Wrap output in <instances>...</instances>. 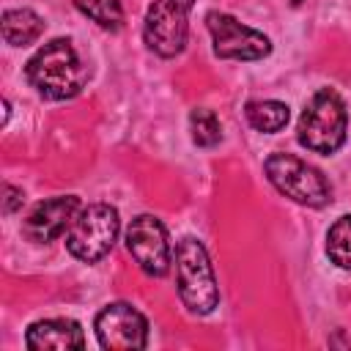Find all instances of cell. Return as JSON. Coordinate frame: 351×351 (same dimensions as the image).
<instances>
[{
  "label": "cell",
  "mask_w": 351,
  "mask_h": 351,
  "mask_svg": "<svg viewBox=\"0 0 351 351\" xmlns=\"http://www.w3.org/2000/svg\"><path fill=\"white\" fill-rule=\"evenodd\" d=\"M326 255L335 266L351 271V214H343L332 222L326 233Z\"/></svg>",
  "instance_id": "14"
},
{
  "label": "cell",
  "mask_w": 351,
  "mask_h": 351,
  "mask_svg": "<svg viewBox=\"0 0 351 351\" xmlns=\"http://www.w3.org/2000/svg\"><path fill=\"white\" fill-rule=\"evenodd\" d=\"M25 74H27L30 88H36V93L49 99V101L74 99L90 77L88 66L80 60V55H77V49L69 38L47 41L27 60Z\"/></svg>",
  "instance_id": "1"
},
{
  "label": "cell",
  "mask_w": 351,
  "mask_h": 351,
  "mask_svg": "<svg viewBox=\"0 0 351 351\" xmlns=\"http://www.w3.org/2000/svg\"><path fill=\"white\" fill-rule=\"evenodd\" d=\"M263 170L271 186L299 206L324 208L326 203H332V186L324 178V173L293 154H285V151L271 154L263 162Z\"/></svg>",
  "instance_id": "4"
},
{
  "label": "cell",
  "mask_w": 351,
  "mask_h": 351,
  "mask_svg": "<svg viewBox=\"0 0 351 351\" xmlns=\"http://www.w3.org/2000/svg\"><path fill=\"white\" fill-rule=\"evenodd\" d=\"M176 285L184 307L192 315H208L219 304V288L203 241L184 236L176 244Z\"/></svg>",
  "instance_id": "3"
},
{
  "label": "cell",
  "mask_w": 351,
  "mask_h": 351,
  "mask_svg": "<svg viewBox=\"0 0 351 351\" xmlns=\"http://www.w3.org/2000/svg\"><path fill=\"white\" fill-rule=\"evenodd\" d=\"M80 208H82V203H80L77 195H58V197L41 200L25 217L22 233L33 244H49V241L60 239L71 228V222L80 214Z\"/></svg>",
  "instance_id": "10"
},
{
  "label": "cell",
  "mask_w": 351,
  "mask_h": 351,
  "mask_svg": "<svg viewBox=\"0 0 351 351\" xmlns=\"http://www.w3.org/2000/svg\"><path fill=\"white\" fill-rule=\"evenodd\" d=\"M291 5H302V0H291Z\"/></svg>",
  "instance_id": "19"
},
{
  "label": "cell",
  "mask_w": 351,
  "mask_h": 351,
  "mask_svg": "<svg viewBox=\"0 0 351 351\" xmlns=\"http://www.w3.org/2000/svg\"><path fill=\"white\" fill-rule=\"evenodd\" d=\"M206 27L214 41V55L219 60H261L271 52V38L255 27L241 25L225 11H208Z\"/></svg>",
  "instance_id": "7"
},
{
  "label": "cell",
  "mask_w": 351,
  "mask_h": 351,
  "mask_svg": "<svg viewBox=\"0 0 351 351\" xmlns=\"http://www.w3.org/2000/svg\"><path fill=\"white\" fill-rule=\"evenodd\" d=\"M189 132H192V143L197 148H214L222 140V126L219 118L214 115V110L208 107H195L189 112Z\"/></svg>",
  "instance_id": "15"
},
{
  "label": "cell",
  "mask_w": 351,
  "mask_h": 351,
  "mask_svg": "<svg viewBox=\"0 0 351 351\" xmlns=\"http://www.w3.org/2000/svg\"><path fill=\"white\" fill-rule=\"evenodd\" d=\"M118 230H121L118 208H112L110 203L82 206L71 228L66 230V250L82 263H96L112 250Z\"/></svg>",
  "instance_id": "5"
},
{
  "label": "cell",
  "mask_w": 351,
  "mask_h": 351,
  "mask_svg": "<svg viewBox=\"0 0 351 351\" xmlns=\"http://www.w3.org/2000/svg\"><path fill=\"white\" fill-rule=\"evenodd\" d=\"M96 340L107 351H140L148 346V321L129 302H112L96 313Z\"/></svg>",
  "instance_id": "8"
},
{
  "label": "cell",
  "mask_w": 351,
  "mask_h": 351,
  "mask_svg": "<svg viewBox=\"0 0 351 351\" xmlns=\"http://www.w3.org/2000/svg\"><path fill=\"white\" fill-rule=\"evenodd\" d=\"M74 8L104 30H121L123 25L121 0H74Z\"/></svg>",
  "instance_id": "16"
},
{
  "label": "cell",
  "mask_w": 351,
  "mask_h": 351,
  "mask_svg": "<svg viewBox=\"0 0 351 351\" xmlns=\"http://www.w3.org/2000/svg\"><path fill=\"white\" fill-rule=\"evenodd\" d=\"M8 115H11V104H8V99H3V126L8 123Z\"/></svg>",
  "instance_id": "18"
},
{
  "label": "cell",
  "mask_w": 351,
  "mask_h": 351,
  "mask_svg": "<svg viewBox=\"0 0 351 351\" xmlns=\"http://www.w3.org/2000/svg\"><path fill=\"white\" fill-rule=\"evenodd\" d=\"M126 250L148 277H165L173 263L165 225L154 214H140L126 228Z\"/></svg>",
  "instance_id": "9"
},
{
  "label": "cell",
  "mask_w": 351,
  "mask_h": 351,
  "mask_svg": "<svg viewBox=\"0 0 351 351\" xmlns=\"http://www.w3.org/2000/svg\"><path fill=\"white\" fill-rule=\"evenodd\" d=\"M3 211L5 214H14L16 208H22V203H25V192L22 189H16V186H11V184H5L3 186Z\"/></svg>",
  "instance_id": "17"
},
{
  "label": "cell",
  "mask_w": 351,
  "mask_h": 351,
  "mask_svg": "<svg viewBox=\"0 0 351 351\" xmlns=\"http://www.w3.org/2000/svg\"><path fill=\"white\" fill-rule=\"evenodd\" d=\"M0 30H3L5 44H11V47H27V44H33V41L41 38L44 19L33 8H8V11H3Z\"/></svg>",
  "instance_id": "12"
},
{
  "label": "cell",
  "mask_w": 351,
  "mask_h": 351,
  "mask_svg": "<svg viewBox=\"0 0 351 351\" xmlns=\"http://www.w3.org/2000/svg\"><path fill=\"white\" fill-rule=\"evenodd\" d=\"M346 132H348V112L340 93L332 88L315 90L299 115V126H296L299 145L329 156L346 143Z\"/></svg>",
  "instance_id": "2"
},
{
  "label": "cell",
  "mask_w": 351,
  "mask_h": 351,
  "mask_svg": "<svg viewBox=\"0 0 351 351\" xmlns=\"http://www.w3.org/2000/svg\"><path fill=\"white\" fill-rule=\"evenodd\" d=\"M244 115L250 121V126L255 132H263V134H274L280 129H285L288 118H291V110L285 101H277V99H263V101H250L244 107Z\"/></svg>",
  "instance_id": "13"
},
{
  "label": "cell",
  "mask_w": 351,
  "mask_h": 351,
  "mask_svg": "<svg viewBox=\"0 0 351 351\" xmlns=\"http://www.w3.org/2000/svg\"><path fill=\"white\" fill-rule=\"evenodd\" d=\"M195 0H154L143 19V41L159 58H176L189 38V11Z\"/></svg>",
  "instance_id": "6"
},
{
  "label": "cell",
  "mask_w": 351,
  "mask_h": 351,
  "mask_svg": "<svg viewBox=\"0 0 351 351\" xmlns=\"http://www.w3.org/2000/svg\"><path fill=\"white\" fill-rule=\"evenodd\" d=\"M25 346L30 351H69L85 348V335L74 318H41L25 332Z\"/></svg>",
  "instance_id": "11"
}]
</instances>
